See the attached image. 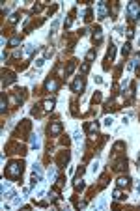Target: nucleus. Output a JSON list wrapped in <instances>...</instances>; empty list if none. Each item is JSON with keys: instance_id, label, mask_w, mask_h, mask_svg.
I'll use <instances>...</instances> for the list:
<instances>
[{"instance_id": "obj_6", "label": "nucleus", "mask_w": 140, "mask_h": 211, "mask_svg": "<svg viewBox=\"0 0 140 211\" xmlns=\"http://www.w3.org/2000/svg\"><path fill=\"white\" fill-rule=\"evenodd\" d=\"M97 13H99V19L108 17V4L105 2V0H101V2L97 4Z\"/></svg>"}, {"instance_id": "obj_26", "label": "nucleus", "mask_w": 140, "mask_h": 211, "mask_svg": "<svg viewBox=\"0 0 140 211\" xmlns=\"http://www.w3.org/2000/svg\"><path fill=\"white\" fill-rule=\"evenodd\" d=\"M32 52H34V45L28 43V45L24 47V54H32Z\"/></svg>"}, {"instance_id": "obj_10", "label": "nucleus", "mask_w": 140, "mask_h": 211, "mask_svg": "<svg viewBox=\"0 0 140 211\" xmlns=\"http://www.w3.org/2000/svg\"><path fill=\"white\" fill-rule=\"evenodd\" d=\"M131 185V178L129 176H120V178H118V187H129Z\"/></svg>"}, {"instance_id": "obj_29", "label": "nucleus", "mask_w": 140, "mask_h": 211, "mask_svg": "<svg viewBox=\"0 0 140 211\" xmlns=\"http://www.w3.org/2000/svg\"><path fill=\"white\" fill-rule=\"evenodd\" d=\"M6 107H8V105H6V97L2 95V99H0V110L6 112Z\"/></svg>"}, {"instance_id": "obj_35", "label": "nucleus", "mask_w": 140, "mask_h": 211, "mask_svg": "<svg viewBox=\"0 0 140 211\" xmlns=\"http://www.w3.org/2000/svg\"><path fill=\"white\" fill-rule=\"evenodd\" d=\"M105 206H107V204H105V198H101V202H99V209H105Z\"/></svg>"}, {"instance_id": "obj_24", "label": "nucleus", "mask_w": 140, "mask_h": 211, "mask_svg": "<svg viewBox=\"0 0 140 211\" xmlns=\"http://www.w3.org/2000/svg\"><path fill=\"white\" fill-rule=\"evenodd\" d=\"M92 17H94V11L92 10H86V13H84V21H92Z\"/></svg>"}, {"instance_id": "obj_19", "label": "nucleus", "mask_w": 140, "mask_h": 211, "mask_svg": "<svg viewBox=\"0 0 140 211\" xmlns=\"http://www.w3.org/2000/svg\"><path fill=\"white\" fill-rule=\"evenodd\" d=\"M112 196H114V200H123V198H125L120 187H118V189H114V193H112Z\"/></svg>"}, {"instance_id": "obj_8", "label": "nucleus", "mask_w": 140, "mask_h": 211, "mask_svg": "<svg viewBox=\"0 0 140 211\" xmlns=\"http://www.w3.org/2000/svg\"><path fill=\"white\" fill-rule=\"evenodd\" d=\"M67 163H69V151L66 150V151H62V153H60V157H58V166L62 168V166H66Z\"/></svg>"}, {"instance_id": "obj_16", "label": "nucleus", "mask_w": 140, "mask_h": 211, "mask_svg": "<svg viewBox=\"0 0 140 211\" xmlns=\"http://www.w3.org/2000/svg\"><path fill=\"white\" fill-rule=\"evenodd\" d=\"M75 67H77V60H71V62L67 64V67H66V77H69V75H71Z\"/></svg>"}, {"instance_id": "obj_25", "label": "nucleus", "mask_w": 140, "mask_h": 211, "mask_svg": "<svg viewBox=\"0 0 140 211\" xmlns=\"http://www.w3.org/2000/svg\"><path fill=\"white\" fill-rule=\"evenodd\" d=\"M47 176H49V179H54V176H56V168L51 166V168H49V172H47Z\"/></svg>"}, {"instance_id": "obj_7", "label": "nucleus", "mask_w": 140, "mask_h": 211, "mask_svg": "<svg viewBox=\"0 0 140 211\" xmlns=\"http://www.w3.org/2000/svg\"><path fill=\"white\" fill-rule=\"evenodd\" d=\"M45 88L49 90V92H54V90H58V88H60V82L56 80V79H49V80L45 82Z\"/></svg>"}, {"instance_id": "obj_18", "label": "nucleus", "mask_w": 140, "mask_h": 211, "mask_svg": "<svg viewBox=\"0 0 140 211\" xmlns=\"http://www.w3.org/2000/svg\"><path fill=\"white\" fill-rule=\"evenodd\" d=\"M125 166H127V161H125V159H120V161H118V163L114 165V170H118V172H120V170H123Z\"/></svg>"}, {"instance_id": "obj_17", "label": "nucleus", "mask_w": 140, "mask_h": 211, "mask_svg": "<svg viewBox=\"0 0 140 211\" xmlns=\"http://www.w3.org/2000/svg\"><path fill=\"white\" fill-rule=\"evenodd\" d=\"M32 138H30V146L34 148V150H38V148H39V136L38 135H30Z\"/></svg>"}, {"instance_id": "obj_36", "label": "nucleus", "mask_w": 140, "mask_h": 211, "mask_svg": "<svg viewBox=\"0 0 140 211\" xmlns=\"http://www.w3.org/2000/svg\"><path fill=\"white\" fill-rule=\"evenodd\" d=\"M133 36H135V32H133V30H131V28H129V30H127V38H129V39H131V38H133Z\"/></svg>"}, {"instance_id": "obj_32", "label": "nucleus", "mask_w": 140, "mask_h": 211, "mask_svg": "<svg viewBox=\"0 0 140 211\" xmlns=\"http://www.w3.org/2000/svg\"><path fill=\"white\" fill-rule=\"evenodd\" d=\"M56 181H58V187H64L66 185V178H58Z\"/></svg>"}, {"instance_id": "obj_28", "label": "nucleus", "mask_w": 140, "mask_h": 211, "mask_svg": "<svg viewBox=\"0 0 140 211\" xmlns=\"http://www.w3.org/2000/svg\"><path fill=\"white\" fill-rule=\"evenodd\" d=\"M19 17H21V15H19V13H13V15L10 17V23H11V24H15V23H17V21H19Z\"/></svg>"}, {"instance_id": "obj_22", "label": "nucleus", "mask_w": 140, "mask_h": 211, "mask_svg": "<svg viewBox=\"0 0 140 211\" xmlns=\"http://www.w3.org/2000/svg\"><path fill=\"white\" fill-rule=\"evenodd\" d=\"M88 71H90V62H84V64L80 66V73H82V75H86Z\"/></svg>"}, {"instance_id": "obj_20", "label": "nucleus", "mask_w": 140, "mask_h": 211, "mask_svg": "<svg viewBox=\"0 0 140 211\" xmlns=\"http://www.w3.org/2000/svg\"><path fill=\"white\" fill-rule=\"evenodd\" d=\"M114 54H116V49H114V45H110L108 54H107V62H112V60H114Z\"/></svg>"}, {"instance_id": "obj_11", "label": "nucleus", "mask_w": 140, "mask_h": 211, "mask_svg": "<svg viewBox=\"0 0 140 211\" xmlns=\"http://www.w3.org/2000/svg\"><path fill=\"white\" fill-rule=\"evenodd\" d=\"M54 105H56V99H54V97H51V99H45V101H43V110H45V112L52 110Z\"/></svg>"}, {"instance_id": "obj_30", "label": "nucleus", "mask_w": 140, "mask_h": 211, "mask_svg": "<svg viewBox=\"0 0 140 211\" xmlns=\"http://www.w3.org/2000/svg\"><path fill=\"white\" fill-rule=\"evenodd\" d=\"M73 13H75V11H71V15H69V17L66 19V28L71 26V23H73Z\"/></svg>"}, {"instance_id": "obj_5", "label": "nucleus", "mask_w": 140, "mask_h": 211, "mask_svg": "<svg viewBox=\"0 0 140 211\" xmlns=\"http://www.w3.org/2000/svg\"><path fill=\"white\" fill-rule=\"evenodd\" d=\"M62 129H64V127H62V123H60V122H52V123H49L47 133H49L51 136H58L60 133H62Z\"/></svg>"}, {"instance_id": "obj_27", "label": "nucleus", "mask_w": 140, "mask_h": 211, "mask_svg": "<svg viewBox=\"0 0 140 211\" xmlns=\"http://www.w3.org/2000/svg\"><path fill=\"white\" fill-rule=\"evenodd\" d=\"M21 202H23V200H21V198H19L17 194L13 196V207H19V206H21Z\"/></svg>"}, {"instance_id": "obj_12", "label": "nucleus", "mask_w": 140, "mask_h": 211, "mask_svg": "<svg viewBox=\"0 0 140 211\" xmlns=\"http://www.w3.org/2000/svg\"><path fill=\"white\" fill-rule=\"evenodd\" d=\"M94 41H95V43H101V41H103V32H101V26H95V30H94Z\"/></svg>"}, {"instance_id": "obj_15", "label": "nucleus", "mask_w": 140, "mask_h": 211, "mask_svg": "<svg viewBox=\"0 0 140 211\" xmlns=\"http://www.w3.org/2000/svg\"><path fill=\"white\" fill-rule=\"evenodd\" d=\"M86 129H88V133H92V135H94V133L99 131V123H97V122H92V123L86 125Z\"/></svg>"}, {"instance_id": "obj_31", "label": "nucleus", "mask_w": 140, "mask_h": 211, "mask_svg": "<svg viewBox=\"0 0 140 211\" xmlns=\"http://www.w3.org/2000/svg\"><path fill=\"white\" fill-rule=\"evenodd\" d=\"M94 56H95V51H90L88 54H86V60L90 62V60H94Z\"/></svg>"}, {"instance_id": "obj_33", "label": "nucleus", "mask_w": 140, "mask_h": 211, "mask_svg": "<svg viewBox=\"0 0 140 211\" xmlns=\"http://www.w3.org/2000/svg\"><path fill=\"white\" fill-rule=\"evenodd\" d=\"M43 64H45V58H39V60H36V66H38V67H41Z\"/></svg>"}, {"instance_id": "obj_13", "label": "nucleus", "mask_w": 140, "mask_h": 211, "mask_svg": "<svg viewBox=\"0 0 140 211\" xmlns=\"http://www.w3.org/2000/svg\"><path fill=\"white\" fill-rule=\"evenodd\" d=\"M4 86H8V84H11V82H15V75L13 73H4Z\"/></svg>"}, {"instance_id": "obj_2", "label": "nucleus", "mask_w": 140, "mask_h": 211, "mask_svg": "<svg viewBox=\"0 0 140 211\" xmlns=\"http://www.w3.org/2000/svg\"><path fill=\"white\" fill-rule=\"evenodd\" d=\"M127 15H129L131 23H135V21L140 17V2H129V6H127Z\"/></svg>"}, {"instance_id": "obj_4", "label": "nucleus", "mask_w": 140, "mask_h": 211, "mask_svg": "<svg viewBox=\"0 0 140 211\" xmlns=\"http://www.w3.org/2000/svg\"><path fill=\"white\" fill-rule=\"evenodd\" d=\"M84 86H86V80H84V77H77V79L71 82V92L80 94L82 90H84Z\"/></svg>"}, {"instance_id": "obj_23", "label": "nucleus", "mask_w": 140, "mask_h": 211, "mask_svg": "<svg viewBox=\"0 0 140 211\" xmlns=\"http://www.w3.org/2000/svg\"><path fill=\"white\" fill-rule=\"evenodd\" d=\"M131 52V43H125L123 47H122V54L125 56V54H129Z\"/></svg>"}, {"instance_id": "obj_14", "label": "nucleus", "mask_w": 140, "mask_h": 211, "mask_svg": "<svg viewBox=\"0 0 140 211\" xmlns=\"http://www.w3.org/2000/svg\"><path fill=\"white\" fill-rule=\"evenodd\" d=\"M73 185H75V189H77V191H82V189H84V181H82V178H79V176H75V179H73Z\"/></svg>"}, {"instance_id": "obj_3", "label": "nucleus", "mask_w": 140, "mask_h": 211, "mask_svg": "<svg viewBox=\"0 0 140 211\" xmlns=\"http://www.w3.org/2000/svg\"><path fill=\"white\" fill-rule=\"evenodd\" d=\"M43 179V170H41V165H34L32 168V187H36V183Z\"/></svg>"}, {"instance_id": "obj_21", "label": "nucleus", "mask_w": 140, "mask_h": 211, "mask_svg": "<svg viewBox=\"0 0 140 211\" xmlns=\"http://www.w3.org/2000/svg\"><path fill=\"white\" fill-rule=\"evenodd\" d=\"M19 43H21V36H15V38L10 39V47H17Z\"/></svg>"}, {"instance_id": "obj_9", "label": "nucleus", "mask_w": 140, "mask_h": 211, "mask_svg": "<svg viewBox=\"0 0 140 211\" xmlns=\"http://www.w3.org/2000/svg\"><path fill=\"white\" fill-rule=\"evenodd\" d=\"M47 198L51 200L52 204H56L60 200V193H58V189H51V191H49V194H47Z\"/></svg>"}, {"instance_id": "obj_37", "label": "nucleus", "mask_w": 140, "mask_h": 211, "mask_svg": "<svg viewBox=\"0 0 140 211\" xmlns=\"http://www.w3.org/2000/svg\"><path fill=\"white\" fill-rule=\"evenodd\" d=\"M136 189H138V191H140V183H138V185H136Z\"/></svg>"}, {"instance_id": "obj_1", "label": "nucleus", "mask_w": 140, "mask_h": 211, "mask_svg": "<svg viewBox=\"0 0 140 211\" xmlns=\"http://www.w3.org/2000/svg\"><path fill=\"white\" fill-rule=\"evenodd\" d=\"M23 170H24L23 161H11V163L6 166V178L11 179V181H17V179H21V176H23Z\"/></svg>"}, {"instance_id": "obj_34", "label": "nucleus", "mask_w": 140, "mask_h": 211, "mask_svg": "<svg viewBox=\"0 0 140 211\" xmlns=\"http://www.w3.org/2000/svg\"><path fill=\"white\" fill-rule=\"evenodd\" d=\"M58 23H60V21H58V19H56V21H54V23H52V28H51V32H54V30H56V28H58Z\"/></svg>"}]
</instances>
